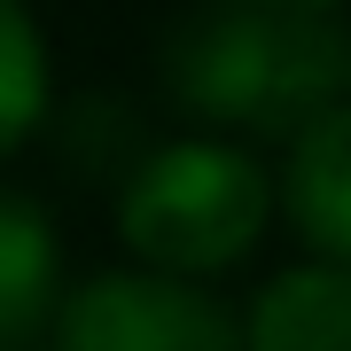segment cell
<instances>
[{
  "label": "cell",
  "instance_id": "6da1fadb",
  "mask_svg": "<svg viewBox=\"0 0 351 351\" xmlns=\"http://www.w3.org/2000/svg\"><path fill=\"white\" fill-rule=\"evenodd\" d=\"M164 86L226 133H289L351 101V24L304 0H226L164 39Z\"/></svg>",
  "mask_w": 351,
  "mask_h": 351
},
{
  "label": "cell",
  "instance_id": "7a4b0ae2",
  "mask_svg": "<svg viewBox=\"0 0 351 351\" xmlns=\"http://www.w3.org/2000/svg\"><path fill=\"white\" fill-rule=\"evenodd\" d=\"M265 211H274V188L258 156H242L234 141H172L133 164L117 195V234L141 265L203 281L258 250Z\"/></svg>",
  "mask_w": 351,
  "mask_h": 351
},
{
  "label": "cell",
  "instance_id": "3957f363",
  "mask_svg": "<svg viewBox=\"0 0 351 351\" xmlns=\"http://www.w3.org/2000/svg\"><path fill=\"white\" fill-rule=\"evenodd\" d=\"M242 336L250 328L211 289H195V274H164V265L94 274L55 313V343L71 351H226Z\"/></svg>",
  "mask_w": 351,
  "mask_h": 351
},
{
  "label": "cell",
  "instance_id": "277c9868",
  "mask_svg": "<svg viewBox=\"0 0 351 351\" xmlns=\"http://www.w3.org/2000/svg\"><path fill=\"white\" fill-rule=\"evenodd\" d=\"M63 313V242L32 195L0 188V351L55 336Z\"/></svg>",
  "mask_w": 351,
  "mask_h": 351
},
{
  "label": "cell",
  "instance_id": "5b68a950",
  "mask_svg": "<svg viewBox=\"0 0 351 351\" xmlns=\"http://www.w3.org/2000/svg\"><path fill=\"white\" fill-rule=\"evenodd\" d=\"M289 219L320 258L351 265V101L297 133L289 149Z\"/></svg>",
  "mask_w": 351,
  "mask_h": 351
},
{
  "label": "cell",
  "instance_id": "8992f818",
  "mask_svg": "<svg viewBox=\"0 0 351 351\" xmlns=\"http://www.w3.org/2000/svg\"><path fill=\"white\" fill-rule=\"evenodd\" d=\"M242 328H250V343H274V351H351V265L320 258L265 281Z\"/></svg>",
  "mask_w": 351,
  "mask_h": 351
},
{
  "label": "cell",
  "instance_id": "52a82bcc",
  "mask_svg": "<svg viewBox=\"0 0 351 351\" xmlns=\"http://www.w3.org/2000/svg\"><path fill=\"white\" fill-rule=\"evenodd\" d=\"M47 117V39L24 0H0V156H16Z\"/></svg>",
  "mask_w": 351,
  "mask_h": 351
},
{
  "label": "cell",
  "instance_id": "ba28073f",
  "mask_svg": "<svg viewBox=\"0 0 351 351\" xmlns=\"http://www.w3.org/2000/svg\"><path fill=\"white\" fill-rule=\"evenodd\" d=\"M304 8H343V0H304Z\"/></svg>",
  "mask_w": 351,
  "mask_h": 351
}]
</instances>
